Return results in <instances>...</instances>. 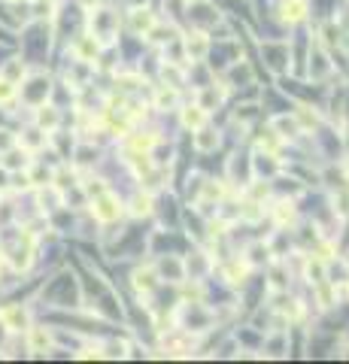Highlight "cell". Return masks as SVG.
Returning a JSON list of instances; mask_svg holds the SVG:
<instances>
[{
  "label": "cell",
  "mask_w": 349,
  "mask_h": 364,
  "mask_svg": "<svg viewBox=\"0 0 349 364\" xmlns=\"http://www.w3.org/2000/svg\"><path fill=\"white\" fill-rule=\"evenodd\" d=\"M149 204H152V200L146 198V194H137L134 207H131V209H134V216H146V213H149Z\"/></svg>",
  "instance_id": "obj_17"
},
{
  "label": "cell",
  "mask_w": 349,
  "mask_h": 364,
  "mask_svg": "<svg viewBox=\"0 0 349 364\" xmlns=\"http://www.w3.org/2000/svg\"><path fill=\"white\" fill-rule=\"evenodd\" d=\"M155 103H158V107H161V109H167V107H173V103H177V94H173V88H170V91H167V88H161V91H158V97H155Z\"/></svg>",
  "instance_id": "obj_15"
},
{
  "label": "cell",
  "mask_w": 349,
  "mask_h": 364,
  "mask_svg": "<svg viewBox=\"0 0 349 364\" xmlns=\"http://www.w3.org/2000/svg\"><path fill=\"white\" fill-rule=\"evenodd\" d=\"M16 82H10L6 76H0V103H12L16 101Z\"/></svg>",
  "instance_id": "obj_12"
},
{
  "label": "cell",
  "mask_w": 349,
  "mask_h": 364,
  "mask_svg": "<svg viewBox=\"0 0 349 364\" xmlns=\"http://www.w3.org/2000/svg\"><path fill=\"white\" fill-rule=\"evenodd\" d=\"M152 25H155V12L143 10V6H134V12H131V31H134V34H149Z\"/></svg>",
  "instance_id": "obj_4"
},
{
  "label": "cell",
  "mask_w": 349,
  "mask_h": 364,
  "mask_svg": "<svg viewBox=\"0 0 349 364\" xmlns=\"http://www.w3.org/2000/svg\"><path fill=\"white\" fill-rule=\"evenodd\" d=\"M274 128H279V131H283V134H279V137H298V134H301V125H298L295 122V118H292V122H289V118H274Z\"/></svg>",
  "instance_id": "obj_10"
},
{
  "label": "cell",
  "mask_w": 349,
  "mask_h": 364,
  "mask_svg": "<svg viewBox=\"0 0 349 364\" xmlns=\"http://www.w3.org/2000/svg\"><path fill=\"white\" fill-rule=\"evenodd\" d=\"M276 222H279V225H289V222L292 219H295V207H292V204H285V200H283V204H279L276 207Z\"/></svg>",
  "instance_id": "obj_14"
},
{
  "label": "cell",
  "mask_w": 349,
  "mask_h": 364,
  "mask_svg": "<svg viewBox=\"0 0 349 364\" xmlns=\"http://www.w3.org/2000/svg\"><path fill=\"white\" fill-rule=\"evenodd\" d=\"M304 12H307V0H292V6L285 3V18H289V22L304 18Z\"/></svg>",
  "instance_id": "obj_13"
},
{
  "label": "cell",
  "mask_w": 349,
  "mask_h": 364,
  "mask_svg": "<svg viewBox=\"0 0 349 364\" xmlns=\"http://www.w3.org/2000/svg\"><path fill=\"white\" fill-rule=\"evenodd\" d=\"M92 213L97 222H116L122 216V204H118V198H113V194H101V198H94Z\"/></svg>",
  "instance_id": "obj_1"
},
{
  "label": "cell",
  "mask_w": 349,
  "mask_h": 364,
  "mask_svg": "<svg viewBox=\"0 0 349 364\" xmlns=\"http://www.w3.org/2000/svg\"><path fill=\"white\" fill-rule=\"evenodd\" d=\"M76 49H79V61H94V55H97V40L94 37H82L79 43H76Z\"/></svg>",
  "instance_id": "obj_9"
},
{
  "label": "cell",
  "mask_w": 349,
  "mask_h": 364,
  "mask_svg": "<svg viewBox=\"0 0 349 364\" xmlns=\"http://www.w3.org/2000/svg\"><path fill=\"white\" fill-rule=\"evenodd\" d=\"M12 146H16V137L10 131H0V149H12Z\"/></svg>",
  "instance_id": "obj_19"
},
{
  "label": "cell",
  "mask_w": 349,
  "mask_h": 364,
  "mask_svg": "<svg viewBox=\"0 0 349 364\" xmlns=\"http://www.w3.org/2000/svg\"><path fill=\"white\" fill-rule=\"evenodd\" d=\"M216 146H219V131L201 125V128L194 131V149H198V152H213Z\"/></svg>",
  "instance_id": "obj_5"
},
{
  "label": "cell",
  "mask_w": 349,
  "mask_h": 364,
  "mask_svg": "<svg viewBox=\"0 0 349 364\" xmlns=\"http://www.w3.org/2000/svg\"><path fill=\"white\" fill-rule=\"evenodd\" d=\"M131 3H134V6H143V3H146V0H131Z\"/></svg>",
  "instance_id": "obj_22"
},
{
  "label": "cell",
  "mask_w": 349,
  "mask_h": 364,
  "mask_svg": "<svg viewBox=\"0 0 349 364\" xmlns=\"http://www.w3.org/2000/svg\"><path fill=\"white\" fill-rule=\"evenodd\" d=\"M27 349L34 355H46L52 349V334L46 328H27Z\"/></svg>",
  "instance_id": "obj_2"
},
{
  "label": "cell",
  "mask_w": 349,
  "mask_h": 364,
  "mask_svg": "<svg viewBox=\"0 0 349 364\" xmlns=\"http://www.w3.org/2000/svg\"><path fill=\"white\" fill-rule=\"evenodd\" d=\"M298 118H301V128H313V125L319 122V116L310 113V107H301V109H298Z\"/></svg>",
  "instance_id": "obj_16"
},
{
  "label": "cell",
  "mask_w": 349,
  "mask_h": 364,
  "mask_svg": "<svg viewBox=\"0 0 349 364\" xmlns=\"http://www.w3.org/2000/svg\"><path fill=\"white\" fill-rule=\"evenodd\" d=\"M183 125H185V128H192V131H198L201 125H207V109L201 107V103H198V107H185L183 109Z\"/></svg>",
  "instance_id": "obj_7"
},
{
  "label": "cell",
  "mask_w": 349,
  "mask_h": 364,
  "mask_svg": "<svg viewBox=\"0 0 349 364\" xmlns=\"http://www.w3.org/2000/svg\"><path fill=\"white\" fill-rule=\"evenodd\" d=\"M188 3H198V0H188Z\"/></svg>",
  "instance_id": "obj_23"
},
{
  "label": "cell",
  "mask_w": 349,
  "mask_h": 364,
  "mask_svg": "<svg viewBox=\"0 0 349 364\" xmlns=\"http://www.w3.org/2000/svg\"><path fill=\"white\" fill-rule=\"evenodd\" d=\"M0 322H3L6 331H22V328L27 325V313L22 310V307H6V310L0 313Z\"/></svg>",
  "instance_id": "obj_3"
},
{
  "label": "cell",
  "mask_w": 349,
  "mask_h": 364,
  "mask_svg": "<svg viewBox=\"0 0 349 364\" xmlns=\"http://www.w3.org/2000/svg\"><path fill=\"white\" fill-rule=\"evenodd\" d=\"M18 73H25V64H22V61H12V64L3 70V76H6L10 82H16V76H18Z\"/></svg>",
  "instance_id": "obj_18"
},
{
  "label": "cell",
  "mask_w": 349,
  "mask_h": 364,
  "mask_svg": "<svg viewBox=\"0 0 349 364\" xmlns=\"http://www.w3.org/2000/svg\"><path fill=\"white\" fill-rule=\"evenodd\" d=\"M27 134H31V137H25V146H31V149H34V146H40V143H43L40 131H27Z\"/></svg>",
  "instance_id": "obj_20"
},
{
  "label": "cell",
  "mask_w": 349,
  "mask_h": 364,
  "mask_svg": "<svg viewBox=\"0 0 349 364\" xmlns=\"http://www.w3.org/2000/svg\"><path fill=\"white\" fill-rule=\"evenodd\" d=\"M58 122H61V116H58V109H55V107H40L37 109V125L43 131H55V128H58Z\"/></svg>",
  "instance_id": "obj_8"
},
{
  "label": "cell",
  "mask_w": 349,
  "mask_h": 364,
  "mask_svg": "<svg viewBox=\"0 0 349 364\" xmlns=\"http://www.w3.org/2000/svg\"><path fill=\"white\" fill-rule=\"evenodd\" d=\"M207 49H209V43H207L204 34H188V37H185V55L192 61H204Z\"/></svg>",
  "instance_id": "obj_6"
},
{
  "label": "cell",
  "mask_w": 349,
  "mask_h": 364,
  "mask_svg": "<svg viewBox=\"0 0 349 364\" xmlns=\"http://www.w3.org/2000/svg\"><path fill=\"white\" fill-rule=\"evenodd\" d=\"M134 279H137L134 285H137L140 291H152V289L158 285V283H155V273H152V270H137V273H134Z\"/></svg>",
  "instance_id": "obj_11"
},
{
  "label": "cell",
  "mask_w": 349,
  "mask_h": 364,
  "mask_svg": "<svg viewBox=\"0 0 349 364\" xmlns=\"http://www.w3.org/2000/svg\"><path fill=\"white\" fill-rule=\"evenodd\" d=\"M6 179H10V177H6V170H0V192H3V188L10 185V182H6Z\"/></svg>",
  "instance_id": "obj_21"
}]
</instances>
